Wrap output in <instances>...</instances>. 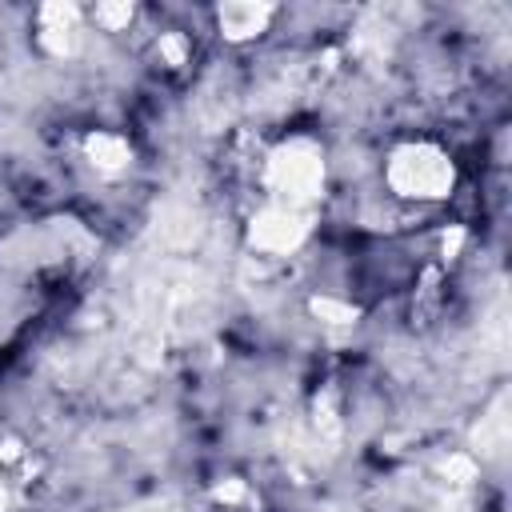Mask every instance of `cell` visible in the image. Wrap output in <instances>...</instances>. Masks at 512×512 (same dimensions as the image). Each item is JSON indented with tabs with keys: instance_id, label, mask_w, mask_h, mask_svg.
Masks as SVG:
<instances>
[{
	"instance_id": "cell-1",
	"label": "cell",
	"mask_w": 512,
	"mask_h": 512,
	"mask_svg": "<svg viewBox=\"0 0 512 512\" xmlns=\"http://www.w3.org/2000/svg\"><path fill=\"white\" fill-rule=\"evenodd\" d=\"M384 184L392 200L404 204H436L452 192L456 184V164L444 148L428 144V140H408L400 148H392L388 164H384Z\"/></svg>"
}]
</instances>
